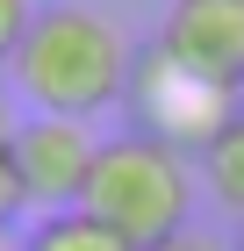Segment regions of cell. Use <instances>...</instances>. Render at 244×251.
<instances>
[{"instance_id": "cell-13", "label": "cell", "mask_w": 244, "mask_h": 251, "mask_svg": "<svg viewBox=\"0 0 244 251\" xmlns=\"http://www.w3.org/2000/svg\"><path fill=\"white\" fill-rule=\"evenodd\" d=\"M237 251H244V223H237Z\"/></svg>"}, {"instance_id": "cell-1", "label": "cell", "mask_w": 244, "mask_h": 251, "mask_svg": "<svg viewBox=\"0 0 244 251\" xmlns=\"http://www.w3.org/2000/svg\"><path fill=\"white\" fill-rule=\"evenodd\" d=\"M130 72H136L130 36L94 7H43L15 58L22 100L36 115H65V122H94L101 108L130 100Z\"/></svg>"}, {"instance_id": "cell-10", "label": "cell", "mask_w": 244, "mask_h": 251, "mask_svg": "<svg viewBox=\"0 0 244 251\" xmlns=\"http://www.w3.org/2000/svg\"><path fill=\"white\" fill-rule=\"evenodd\" d=\"M151 251H230V244H223V237H208V230H194V223H187L180 237H165V244H151Z\"/></svg>"}, {"instance_id": "cell-6", "label": "cell", "mask_w": 244, "mask_h": 251, "mask_svg": "<svg viewBox=\"0 0 244 251\" xmlns=\"http://www.w3.org/2000/svg\"><path fill=\"white\" fill-rule=\"evenodd\" d=\"M22 251H136V244H122V237H115L108 223H94L86 208H65V215H43L36 230L22 237Z\"/></svg>"}, {"instance_id": "cell-3", "label": "cell", "mask_w": 244, "mask_h": 251, "mask_svg": "<svg viewBox=\"0 0 244 251\" xmlns=\"http://www.w3.org/2000/svg\"><path fill=\"white\" fill-rule=\"evenodd\" d=\"M130 108H136V129L172 144V151H208L230 122L244 115V94L223 86V79H201L194 65H180L172 50L144 43L136 50V72H130Z\"/></svg>"}, {"instance_id": "cell-9", "label": "cell", "mask_w": 244, "mask_h": 251, "mask_svg": "<svg viewBox=\"0 0 244 251\" xmlns=\"http://www.w3.org/2000/svg\"><path fill=\"white\" fill-rule=\"evenodd\" d=\"M7 215H22V179H15V151L0 144V223Z\"/></svg>"}, {"instance_id": "cell-2", "label": "cell", "mask_w": 244, "mask_h": 251, "mask_svg": "<svg viewBox=\"0 0 244 251\" xmlns=\"http://www.w3.org/2000/svg\"><path fill=\"white\" fill-rule=\"evenodd\" d=\"M79 208L108 223L122 244L151 251L165 237L187 230L194 215V179H187V158L158 144L144 129H122V136H101V158H94V179H86V201Z\"/></svg>"}, {"instance_id": "cell-8", "label": "cell", "mask_w": 244, "mask_h": 251, "mask_svg": "<svg viewBox=\"0 0 244 251\" xmlns=\"http://www.w3.org/2000/svg\"><path fill=\"white\" fill-rule=\"evenodd\" d=\"M36 0H0V65L15 72V58H22V43H29V29H36Z\"/></svg>"}, {"instance_id": "cell-12", "label": "cell", "mask_w": 244, "mask_h": 251, "mask_svg": "<svg viewBox=\"0 0 244 251\" xmlns=\"http://www.w3.org/2000/svg\"><path fill=\"white\" fill-rule=\"evenodd\" d=\"M0 251H22V244H7V230H0Z\"/></svg>"}, {"instance_id": "cell-4", "label": "cell", "mask_w": 244, "mask_h": 251, "mask_svg": "<svg viewBox=\"0 0 244 251\" xmlns=\"http://www.w3.org/2000/svg\"><path fill=\"white\" fill-rule=\"evenodd\" d=\"M15 179H22V208H43V215H65L86 201V179H94V158H101V136L86 122H65V115H22L15 129Z\"/></svg>"}, {"instance_id": "cell-5", "label": "cell", "mask_w": 244, "mask_h": 251, "mask_svg": "<svg viewBox=\"0 0 244 251\" xmlns=\"http://www.w3.org/2000/svg\"><path fill=\"white\" fill-rule=\"evenodd\" d=\"M158 50L244 94V0H165Z\"/></svg>"}, {"instance_id": "cell-7", "label": "cell", "mask_w": 244, "mask_h": 251, "mask_svg": "<svg viewBox=\"0 0 244 251\" xmlns=\"http://www.w3.org/2000/svg\"><path fill=\"white\" fill-rule=\"evenodd\" d=\"M201 179H208V194H216V201L244 223V115L201 151Z\"/></svg>"}, {"instance_id": "cell-11", "label": "cell", "mask_w": 244, "mask_h": 251, "mask_svg": "<svg viewBox=\"0 0 244 251\" xmlns=\"http://www.w3.org/2000/svg\"><path fill=\"white\" fill-rule=\"evenodd\" d=\"M15 129H22V115H15V100H7V79H0V144H15Z\"/></svg>"}]
</instances>
